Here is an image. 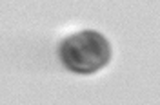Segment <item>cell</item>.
<instances>
[{
    "label": "cell",
    "mask_w": 160,
    "mask_h": 105,
    "mask_svg": "<svg viewBox=\"0 0 160 105\" xmlns=\"http://www.w3.org/2000/svg\"><path fill=\"white\" fill-rule=\"evenodd\" d=\"M58 56L64 67L77 74H91L106 67L111 60V45L98 31L86 29L62 40Z\"/></svg>",
    "instance_id": "6da1fadb"
}]
</instances>
